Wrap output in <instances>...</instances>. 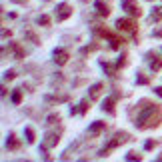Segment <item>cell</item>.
<instances>
[{
	"label": "cell",
	"instance_id": "cell-1",
	"mask_svg": "<svg viewBox=\"0 0 162 162\" xmlns=\"http://www.w3.org/2000/svg\"><path fill=\"white\" fill-rule=\"evenodd\" d=\"M160 120H162V108L156 106V104H150V106H142L134 124L136 128H152L156 124H160Z\"/></svg>",
	"mask_w": 162,
	"mask_h": 162
},
{
	"label": "cell",
	"instance_id": "cell-2",
	"mask_svg": "<svg viewBox=\"0 0 162 162\" xmlns=\"http://www.w3.org/2000/svg\"><path fill=\"white\" fill-rule=\"evenodd\" d=\"M122 10H126L132 18H140V16H142L140 4H138V2H134V0H122Z\"/></svg>",
	"mask_w": 162,
	"mask_h": 162
},
{
	"label": "cell",
	"instance_id": "cell-3",
	"mask_svg": "<svg viewBox=\"0 0 162 162\" xmlns=\"http://www.w3.org/2000/svg\"><path fill=\"white\" fill-rule=\"evenodd\" d=\"M70 16H72V8H70V4L62 2V4L56 6V20H58V22L66 20V18H70Z\"/></svg>",
	"mask_w": 162,
	"mask_h": 162
},
{
	"label": "cell",
	"instance_id": "cell-4",
	"mask_svg": "<svg viewBox=\"0 0 162 162\" xmlns=\"http://www.w3.org/2000/svg\"><path fill=\"white\" fill-rule=\"evenodd\" d=\"M128 138H130V136L126 134V132H116V134H114V138L108 142V146H106V148H108V150H112V148H116V146L124 144V142H128Z\"/></svg>",
	"mask_w": 162,
	"mask_h": 162
},
{
	"label": "cell",
	"instance_id": "cell-5",
	"mask_svg": "<svg viewBox=\"0 0 162 162\" xmlns=\"http://www.w3.org/2000/svg\"><path fill=\"white\" fill-rule=\"evenodd\" d=\"M54 62H56L58 66L66 64L68 62V50H64V48H56V50H54Z\"/></svg>",
	"mask_w": 162,
	"mask_h": 162
},
{
	"label": "cell",
	"instance_id": "cell-6",
	"mask_svg": "<svg viewBox=\"0 0 162 162\" xmlns=\"http://www.w3.org/2000/svg\"><path fill=\"white\" fill-rule=\"evenodd\" d=\"M116 26H118V30H124V32H134L136 30V24L132 20H128V18H120L116 22Z\"/></svg>",
	"mask_w": 162,
	"mask_h": 162
},
{
	"label": "cell",
	"instance_id": "cell-7",
	"mask_svg": "<svg viewBox=\"0 0 162 162\" xmlns=\"http://www.w3.org/2000/svg\"><path fill=\"white\" fill-rule=\"evenodd\" d=\"M94 8H96V12H98V16H102V18H106L108 14H110V8H108V4L104 0H96Z\"/></svg>",
	"mask_w": 162,
	"mask_h": 162
},
{
	"label": "cell",
	"instance_id": "cell-8",
	"mask_svg": "<svg viewBox=\"0 0 162 162\" xmlns=\"http://www.w3.org/2000/svg\"><path fill=\"white\" fill-rule=\"evenodd\" d=\"M104 128H106V124H104V122H100V120H96V122H92V124H90V130H88V132H90L92 136H96V134H100Z\"/></svg>",
	"mask_w": 162,
	"mask_h": 162
},
{
	"label": "cell",
	"instance_id": "cell-9",
	"mask_svg": "<svg viewBox=\"0 0 162 162\" xmlns=\"http://www.w3.org/2000/svg\"><path fill=\"white\" fill-rule=\"evenodd\" d=\"M56 144H58V134L48 132L46 138H44V146H46V148H52V146H56Z\"/></svg>",
	"mask_w": 162,
	"mask_h": 162
},
{
	"label": "cell",
	"instance_id": "cell-10",
	"mask_svg": "<svg viewBox=\"0 0 162 162\" xmlns=\"http://www.w3.org/2000/svg\"><path fill=\"white\" fill-rule=\"evenodd\" d=\"M10 48L14 50V58H16V60H22V58H24V50H22V46L18 44V42H12Z\"/></svg>",
	"mask_w": 162,
	"mask_h": 162
},
{
	"label": "cell",
	"instance_id": "cell-11",
	"mask_svg": "<svg viewBox=\"0 0 162 162\" xmlns=\"http://www.w3.org/2000/svg\"><path fill=\"white\" fill-rule=\"evenodd\" d=\"M102 82H96L94 86L90 88V100H96V98H98V96H100V92H102Z\"/></svg>",
	"mask_w": 162,
	"mask_h": 162
},
{
	"label": "cell",
	"instance_id": "cell-12",
	"mask_svg": "<svg viewBox=\"0 0 162 162\" xmlns=\"http://www.w3.org/2000/svg\"><path fill=\"white\" fill-rule=\"evenodd\" d=\"M148 58H152V60H150V68H152V70H160L162 58H158V56H156V54H152V52L148 54Z\"/></svg>",
	"mask_w": 162,
	"mask_h": 162
},
{
	"label": "cell",
	"instance_id": "cell-13",
	"mask_svg": "<svg viewBox=\"0 0 162 162\" xmlns=\"http://www.w3.org/2000/svg\"><path fill=\"white\" fill-rule=\"evenodd\" d=\"M102 110L104 112H114V98H106L102 102Z\"/></svg>",
	"mask_w": 162,
	"mask_h": 162
},
{
	"label": "cell",
	"instance_id": "cell-14",
	"mask_svg": "<svg viewBox=\"0 0 162 162\" xmlns=\"http://www.w3.org/2000/svg\"><path fill=\"white\" fill-rule=\"evenodd\" d=\"M6 146H8L10 150H16V148H18V140H16V136H14V134H10V136H8Z\"/></svg>",
	"mask_w": 162,
	"mask_h": 162
},
{
	"label": "cell",
	"instance_id": "cell-15",
	"mask_svg": "<svg viewBox=\"0 0 162 162\" xmlns=\"http://www.w3.org/2000/svg\"><path fill=\"white\" fill-rule=\"evenodd\" d=\"M150 20H152V22L162 20V6H160V8H154V10H152V16H150Z\"/></svg>",
	"mask_w": 162,
	"mask_h": 162
},
{
	"label": "cell",
	"instance_id": "cell-16",
	"mask_svg": "<svg viewBox=\"0 0 162 162\" xmlns=\"http://www.w3.org/2000/svg\"><path fill=\"white\" fill-rule=\"evenodd\" d=\"M24 38H28V40L34 42V44H38V42H40V40H38V36H36L34 32H30V30H24Z\"/></svg>",
	"mask_w": 162,
	"mask_h": 162
},
{
	"label": "cell",
	"instance_id": "cell-17",
	"mask_svg": "<svg viewBox=\"0 0 162 162\" xmlns=\"http://www.w3.org/2000/svg\"><path fill=\"white\" fill-rule=\"evenodd\" d=\"M20 102H22V92H20V90H14V92H12V104L18 106Z\"/></svg>",
	"mask_w": 162,
	"mask_h": 162
},
{
	"label": "cell",
	"instance_id": "cell-18",
	"mask_svg": "<svg viewBox=\"0 0 162 162\" xmlns=\"http://www.w3.org/2000/svg\"><path fill=\"white\" fill-rule=\"evenodd\" d=\"M36 22H38L40 26H48V24H50V18H48L46 14H40V16L36 18Z\"/></svg>",
	"mask_w": 162,
	"mask_h": 162
},
{
	"label": "cell",
	"instance_id": "cell-19",
	"mask_svg": "<svg viewBox=\"0 0 162 162\" xmlns=\"http://www.w3.org/2000/svg\"><path fill=\"white\" fill-rule=\"evenodd\" d=\"M24 136H26L28 144H32V142H34V130L32 128H24Z\"/></svg>",
	"mask_w": 162,
	"mask_h": 162
},
{
	"label": "cell",
	"instance_id": "cell-20",
	"mask_svg": "<svg viewBox=\"0 0 162 162\" xmlns=\"http://www.w3.org/2000/svg\"><path fill=\"white\" fill-rule=\"evenodd\" d=\"M60 122V114H50L46 118V124H58Z\"/></svg>",
	"mask_w": 162,
	"mask_h": 162
},
{
	"label": "cell",
	"instance_id": "cell-21",
	"mask_svg": "<svg viewBox=\"0 0 162 162\" xmlns=\"http://www.w3.org/2000/svg\"><path fill=\"white\" fill-rule=\"evenodd\" d=\"M14 78H16V72H14V70H6V72H4V80H14Z\"/></svg>",
	"mask_w": 162,
	"mask_h": 162
},
{
	"label": "cell",
	"instance_id": "cell-22",
	"mask_svg": "<svg viewBox=\"0 0 162 162\" xmlns=\"http://www.w3.org/2000/svg\"><path fill=\"white\" fill-rule=\"evenodd\" d=\"M126 160H142V156L136 154V152H128V154H126Z\"/></svg>",
	"mask_w": 162,
	"mask_h": 162
},
{
	"label": "cell",
	"instance_id": "cell-23",
	"mask_svg": "<svg viewBox=\"0 0 162 162\" xmlns=\"http://www.w3.org/2000/svg\"><path fill=\"white\" fill-rule=\"evenodd\" d=\"M86 110H88V100H82L80 102V114H84Z\"/></svg>",
	"mask_w": 162,
	"mask_h": 162
},
{
	"label": "cell",
	"instance_id": "cell-24",
	"mask_svg": "<svg viewBox=\"0 0 162 162\" xmlns=\"http://www.w3.org/2000/svg\"><path fill=\"white\" fill-rule=\"evenodd\" d=\"M154 146H156V142H154V140H146V144H144V148H146V150H152Z\"/></svg>",
	"mask_w": 162,
	"mask_h": 162
},
{
	"label": "cell",
	"instance_id": "cell-25",
	"mask_svg": "<svg viewBox=\"0 0 162 162\" xmlns=\"http://www.w3.org/2000/svg\"><path fill=\"white\" fill-rule=\"evenodd\" d=\"M136 82H138V84H148V78H146V76H138V78H136Z\"/></svg>",
	"mask_w": 162,
	"mask_h": 162
},
{
	"label": "cell",
	"instance_id": "cell-26",
	"mask_svg": "<svg viewBox=\"0 0 162 162\" xmlns=\"http://www.w3.org/2000/svg\"><path fill=\"white\" fill-rule=\"evenodd\" d=\"M124 64H126V56H120V60L116 62V68H122Z\"/></svg>",
	"mask_w": 162,
	"mask_h": 162
},
{
	"label": "cell",
	"instance_id": "cell-27",
	"mask_svg": "<svg viewBox=\"0 0 162 162\" xmlns=\"http://www.w3.org/2000/svg\"><path fill=\"white\" fill-rule=\"evenodd\" d=\"M40 154H42V158H44V160H48V158H50V156H48V152H46V146H44V148H40Z\"/></svg>",
	"mask_w": 162,
	"mask_h": 162
},
{
	"label": "cell",
	"instance_id": "cell-28",
	"mask_svg": "<svg viewBox=\"0 0 162 162\" xmlns=\"http://www.w3.org/2000/svg\"><path fill=\"white\" fill-rule=\"evenodd\" d=\"M10 34H12V32H10V30H2V38H8Z\"/></svg>",
	"mask_w": 162,
	"mask_h": 162
},
{
	"label": "cell",
	"instance_id": "cell-29",
	"mask_svg": "<svg viewBox=\"0 0 162 162\" xmlns=\"http://www.w3.org/2000/svg\"><path fill=\"white\" fill-rule=\"evenodd\" d=\"M154 92H156V94H158V96H160V98H162V86H158V88H154Z\"/></svg>",
	"mask_w": 162,
	"mask_h": 162
},
{
	"label": "cell",
	"instance_id": "cell-30",
	"mask_svg": "<svg viewBox=\"0 0 162 162\" xmlns=\"http://www.w3.org/2000/svg\"><path fill=\"white\" fill-rule=\"evenodd\" d=\"M156 160H158V162H162V154H160V156H158V158H156Z\"/></svg>",
	"mask_w": 162,
	"mask_h": 162
}]
</instances>
